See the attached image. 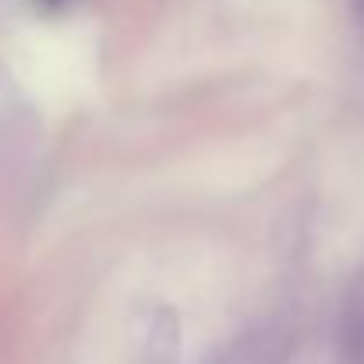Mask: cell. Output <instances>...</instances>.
Masks as SVG:
<instances>
[{"label":"cell","instance_id":"obj_1","mask_svg":"<svg viewBox=\"0 0 364 364\" xmlns=\"http://www.w3.org/2000/svg\"><path fill=\"white\" fill-rule=\"evenodd\" d=\"M138 364H181V318L173 308H152L141 329Z\"/></svg>","mask_w":364,"mask_h":364},{"label":"cell","instance_id":"obj_2","mask_svg":"<svg viewBox=\"0 0 364 364\" xmlns=\"http://www.w3.org/2000/svg\"><path fill=\"white\" fill-rule=\"evenodd\" d=\"M361 4H364V0H361Z\"/></svg>","mask_w":364,"mask_h":364}]
</instances>
